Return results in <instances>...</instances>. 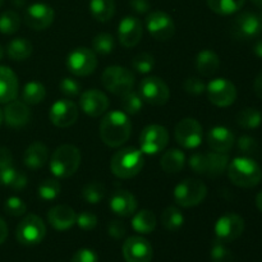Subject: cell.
Listing matches in <instances>:
<instances>
[{"mask_svg":"<svg viewBox=\"0 0 262 262\" xmlns=\"http://www.w3.org/2000/svg\"><path fill=\"white\" fill-rule=\"evenodd\" d=\"M132 124L128 114L120 110L110 112L100 123V137L109 147H119L128 141Z\"/></svg>","mask_w":262,"mask_h":262,"instance_id":"obj_1","label":"cell"},{"mask_svg":"<svg viewBox=\"0 0 262 262\" xmlns=\"http://www.w3.org/2000/svg\"><path fill=\"white\" fill-rule=\"evenodd\" d=\"M227 170L232 183L241 188H253L262 179L261 166L247 156L235 158L229 163Z\"/></svg>","mask_w":262,"mask_h":262,"instance_id":"obj_2","label":"cell"},{"mask_svg":"<svg viewBox=\"0 0 262 262\" xmlns=\"http://www.w3.org/2000/svg\"><path fill=\"white\" fill-rule=\"evenodd\" d=\"M81 151L73 145H61L50 158V171L56 178H69L78 170L81 165Z\"/></svg>","mask_w":262,"mask_h":262,"instance_id":"obj_3","label":"cell"},{"mask_svg":"<svg viewBox=\"0 0 262 262\" xmlns=\"http://www.w3.org/2000/svg\"><path fill=\"white\" fill-rule=\"evenodd\" d=\"M143 154L135 147H125L113 155L110 169L119 179H129L137 176L143 168Z\"/></svg>","mask_w":262,"mask_h":262,"instance_id":"obj_4","label":"cell"},{"mask_svg":"<svg viewBox=\"0 0 262 262\" xmlns=\"http://www.w3.org/2000/svg\"><path fill=\"white\" fill-rule=\"evenodd\" d=\"M207 194L204 182L199 179L187 178L182 181L174 189V200L182 207H193L201 204Z\"/></svg>","mask_w":262,"mask_h":262,"instance_id":"obj_5","label":"cell"},{"mask_svg":"<svg viewBox=\"0 0 262 262\" xmlns=\"http://www.w3.org/2000/svg\"><path fill=\"white\" fill-rule=\"evenodd\" d=\"M46 235L45 223L40 216L28 214L20 220L15 229L17 241L23 246H36L43 241Z\"/></svg>","mask_w":262,"mask_h":262,"instance_id":"obj_6","label":"cell"},{"mask_svg":"<svg viewBox=\"0 0 262 262\" xmlns=\"http://www.w3.org/2000/svg\"><path fill=\"white\" fill-rule=\"evenodd\" d=\"M101 82L105 89L114 95L125 94L135 86V74L124 67H107L101 76Z\"/></svg>","mask_w":262,"mask_h":262,"instance_id":"obj_7","label":"cell"},{"mask_svg":"<svg viewBox=\"0 0 262 262\" xmlns=\"http://www.w3.org/2000/svg\"><path fill=\"white\" fill-rule=\"evenodd\" d=\"M66 64L72 74L78 77H86L94 73L96 69V54L91 49L77 48L68 54Z\"/></svg>","mask_w":262,"mask_h":262,"instance_id":"obj_8","label":"cell"},{"mask_svg":"<svg viewBox=\"0 0 262 262\" xmlns=\"http://www.w3.org/2000/svg\"><path fill=\"white\" fill-rule=\"evenodd\" d=\"M138 94L142 97L143 102L160 106L168 102L170 91L165 82L159 77H146L141 81Z\"/></svg>","mask_w":262,"mask_h":262,"instance_id":"obj_9","label":"cell"},{"mask_svg":"<svg viewBox=\"0 0 262 262\" xmlns=\"http://www.w3.org/2000/svg\"><path fill=\"white\" fill-rule=\"evenodd\" d=\"M169 132L165 127L151 124L143 128L140 136L141 151L147 155H156L168 146Z\"/></svg>","mask_w":262,"mask_h":262,"instance_id":"obj_10","label":"cell"},{"mask_svg":"<svg viewBox=\"0 0 262 262\" xmlns=\"http://www.w3.org/2000/svg\"><path fill=\"white\" fill-rule=\"evenodd\" d=\"M174 136L178 145H181L182 147L189 150L197 148L202 143V136H204L202 125L193 118H186L176 125Z\"/></svg>","mask_w":262,"mask_h":262,"instance_id":"obj_11","label":"cell"},{"mask_svg":"<svg viewBox=\"0 0 262 262\" xmlns=\"http://www.w3.org/2000/svg\"><path fill=\"white\" fill-rule=\"evenodd\" d=\"M245 232V220L234 212H229L219 217L215 224L216 239L223 243H229L238 239Z\"/></svg>","mask_w":262,"mask_h":262,"instance_id":"obj_12","label":"cell"},{"mask_svg":"<svg viewBox=\"0 0 262 262\" xmlns=\"http://www.w3.org/2000/svg\"><path fill=\"white\" fill-rule=\"evenodd\" d=\"M207 97L210 101L219 107H227L234 104L237 99V89L229 79H212L206 87Z\"/></svg>","mask_w":262,"mask_h":262,"instance_id":"obj_13","label":"cell"},{"mask_svg":"<svg viewBox=\"0 0 262 262\" xmlns=\"http://www.w3.org/2000/svg\"><path fill=\"white\" fill-rule=\"evenodd\" d=\"M146 28L148 33L158 41H168L176 33L174 20L168 13L155 10L146 18Z\"/></svg>","mask_w":262,"mask_h":262,"instance_id":"obj_14","label":"cell"},{"mask_svg":"<svg viewBox=\"0 0 262 262\" xmlns=\"http://www.w3.org/2000/svg\"><path fill=\"white\" fill-rule=\"evenodd\" d=\"M262 32L260 15L252 12H243L235 17L232 25V33L237 40H252Z\"/></svg>","mask_w":262,"mask_h":262,"instance_id":"obj_15","label":"cell"},{"mask_svg":"<svg viewBox=\"0 0 262 262\" xmlns=\"http://www.w3.org/2000/svg\"><path fill=\"white\" fill-rule=\"evenodd\" d=\"M123 256L127 262H151L154 256L152 246L143 237L133 235L123 245Z\"/></svg>","mask_w":262,"mask_h":262,"instance_id":"obj_16","label":"cell"},{"mask_svg":"<svg viewBox=\"0 0 262 262\" xmlns=\"http://www.w3.org/2000/svg\"><path fill=\"white\" fill-rule=\"evenodd\" d=\"M55 18V12L45 3L31 4L25 12V23L32 30H45L50 27Z\"/></svg>","mask_w":262,"mask_h":262,"instance_id":"obj_17","label":"cell"},{"mask_svg":"<svg viewBox=\"0 0 262 262\" xmlns=\"http://www.w3.org/2000/svg\"><path fill=\"white\" fill-rule=\"evenodd\" d=\"M51 123L59 128L73 125L78 119V106L68 99H61L54 102L49 113Z\"/></svg>","mask_w":262,"mask_h":262,"instance_id":"obj_18","label":"cell"},{"mask_svg":"<svg viewBox=\"0 0 262 262\" xmlns=\"http://www.w3.org/2000/svg\"><path fill=\"white\" fill-rule=\"evenodd\" d=\"M79 106L84 114L96 118L106 113V110L109 109V99L104 92L99 90H87L81 95Z\"/></svg>","mask_w":262,"mask_h":262,"instance_id":"obj_19","label":"cell"},{"mask_svg":"<svg viewBox=\"0 0 262 262\" xmlns=\"http://www.w3.org/2000/svg\"><path fill=\"white\" fill-rule=\"evenodd\" d=\"M143 27L138 18L127 15L118 26V38L124 48H135L142 38Z\"/></svg>","mask_w":262,"mask_h":262,"instance_id":"obj_20","label":"cell"},{"mask_svg":"<svg viewBox=\"0 0 262 262\" xmlns=\"http://www.w3.org/2000/svg\"><path fill=\"white\" fill-rule=\"evenodd\" d=\"M109 207L115 215L120 217H129L137 211V200L130 192L119 189L112 194Z\"/></svg>","mask_w":262,"mask_h":262,"instance_id":"obj_21","label":"cell"},{"mask_svg":"<svg viewBox=\"0 0 262 262\" xmlns=\"http://www.w3.org/2000/svg\"><path fill=\"white\" fill-rule=\"evenodd\" d=\"M77 214L68 205H56L48 212L49 224L59 232L68 230L76 224Z\"/></svg>","mask_w":262,"mask_h":262,"instance_id":"obj_22","label":"cell"},{"mask_svg":"<svg viewBox=\"0 0 262 262\" xmlns=\"http://www.w3.org/2000/svg\"><path fill=\"white\" fill-rule=\"evenodd\" d=\"M3 117H4L7 125L12 128H20L25 127L30 122L31 110L28 109L27 104L25 102L13 100L7 104L4 112H3Z\"/></svg>","mask_w":262,"mask_h":262,"instance_id":"obj_23","label":"cell"},{"mask_svg":"<svg viewBox=\"0 0 262 262\" xmlns=\"http://www.w3.org/2000/svg\"><path fill=\"white\" fill-rule=\"evenodd\" d=\"M234 133L229 128L222 127V125L211 128L207 135V143H209L210 148L216 152L228 154L234 146Z\"/></svg>","mask_w":262,"mask_h":262,"instance_id":"obj_24","label":"cell"},{"mask_svg":"<svg viewBox=\"0 0 262 262\" xmlns=\"http://www.w3.org/2000/svg\"><path fill=\"white\" fill-rule=\"evenodd\" d=\"M18 94V78L9 67L0 66V104L15 100Z\"/></svg>","mask_w":262,"mask_h":262,"instance_id":"obj_25","label":"cell"},{"mask_svg":"<svg viewBox=\"0 0 262 262\" xmlns=\"http://www.w3.org/2000/svg\"><path fill=\"white\" fill-rule=\"evenodd\" d=\"M49 160V150L42 142H33L26 148L23 155V163L28 169L37 170L41 169Z\"/></svg>","mask_w":262,"mask_h":262,"instance_id":"obj_26","label":"cell"},{"mask_svg":"<svg viewBox=\"0 0 262 262\" xmlns=\"http://www.w3.org/2000/svg\"><path fill=\"white\" fill-rule=\"evenodd\" d=\"M220 67V59L215 51L202 50L196 58V68L199 73L204 77H211L217 72Z\"/></svg>","mask_w":262,"mask_h":262,"instance_id":"obj_27","label":"cell"},{"mask_svg":"<svg viewBox=\"0 0 262 262\" xmlns=\"http://www.w3.org/2000/svg\"><path fill=\"white\" fill-rule=\"evenodd\" d=\"M184 164H186V155L178 148L165 151L161 156V169L168 174L179 173L183 169Z\"/></svg>","mask_w":262,"mask_h":262,"instance_id":"obj_28","label":"cell"},{"mask_svg":"<svg viewBox=\"0 0 262 262\" xmlns=\"http://www.w3.org/2000/svg\"><path fill=\"white\" fill-rule=\"evenodd\" d=\"M229 165V156L224 152H212L206 154V176L209 177H220Z\"/></svg>","mask_w":262,"mask_h":262,"instance_id":"obj_29","label":"cell"},{"mask_svg":"<svg viewBox=\"0 0 262 262\" xmlns=\"http://www.w3.org/2000/svg\"><path fill=\"white\" fill-rule=\"evenodd\" d=\"M90 12L97 22H109L115 14L114 0H90Z\"/></svg>","mask_w":262,"mask_h":262,"instance_id":"obj_30","label":"cell"},{"mask_svg":"<svg viewBox=\"0 0 262 262\" xmlns=\"http://www.w3.org/2000/svg\"><path fill=\"white\" fill-rule=\"evenodd\" d=\"M32 43L25 37H17L13 38L7 46V53L12 60L15 61H22L30 58L32 54Z\"/></svg>","mask_w":262,"mask_h":262,"instance_id":"obj_31","label":"cell"},{"mask_svg":"<svg viewBox=\"0 0 262 262\" xmlns=\"http://www.w3.org/2000/svg\"><path fill=\"white\" fill-rule=\"evenodd\" d=\"M27 177L25 173L17 170L13 166L0 169V184L12 189H22L27 184Z\"/></svg>","mask_w":262,"mask_h":262,"instance_id":"obj_32","label":"cell"},{"mask_svg":"<svg viewBox=\"0 0 262 262\" xmlns=\"http://www.w3.org/2000/svg\"><path fill=\"white\" fill-rule=\"evenodd\" d=\"M133 229L141 234H148L156 228V216L150 210H141L133 216Z\"/></svg>","mask_w":262,"mask_h":262,"instance_id":"obj_33","label":"cell"},{"mask_svg":"<svg viewBox=\"0 0 262 262\" xmlns=\"http://www.w3.org/2000/svg\"><path fill=\"white\" fill-rule=\"evenodd\" d=\"M46 96V90L40 82H28L25 84L22 91V100L27 105H37L43 101Z\"/></svg>","mask_w":262,"mask_h":262,"instance_id":"obj_34","label":"cell"},{"mask_svg":"<svg viewBox=\"0 0 262 262\" xmlns=\"http://www.w3.org/2000/svg\"><path fill=\"white\" fill-rule=\"evenodd\" d=\"M161 224L169 232H177L183 227L184 216L181 210L174 206H169L161 214Z\"/></svg>","mask_w":262,"mask_h":262,"instance_id":"obj_35","label":"cell"},{"mask_svg":"<svg viewBox=\"0 0 262 262\" xmlns=\"http://www.w3.org/2000/svg\"><path fill=\"white\" fill-rule=\"evenodd\" d=\"M246 0H207V5L219 15H230L243 7Z\"/></svg>","mask_w":262,"mask_h":262,"instance_id":"obj_36","label":"cell"},{"mask_svg":"<svg viewBox=\"0 0 262 262\" xmlns=\"http://www.w3.org/2000/svg\"><path fill=\"white\" fill-rule=\"evenodd\" d=\"M262 122V114L255 107H246L241 110L237 115V123L245 129H256L260 127Z\"/></svg>","mask_w":262,"mask_h":262,"instance_id":"obj_37","label":"cell"},{"mask_svg":"<svg viewBox=\"0 0 262 262\" xmlns=\"http://www.w3.org/2000/svg\"><path fill=\"white\" fill-rule=\"evenodd\" d=\"M105 193H106V188L105 184L101 182H90L82 189V196L86 200V202L91 205H96L104 200Z\"/></svg>","mask_w":262,"mask_h":262,"instance_id":"obj_38","label":"cell"},{"mask_svg":"<svg viewBox=\"0 0 262 262\" xmlns=\"http://www.w3.org/2000/svg\"><path fill=\"white\" fill-rule=\"evenodd\" d=\"M20 27V17L14 10H5L0 14V32L13 35Z\"/></svg>","mask_w":262,"mask_h":262,"instance_id":"obj_39","label":"cell"},{"mask_svg":"<svg viewBox=\"0 0 262 262\" xmlns=\"http://www.w3.org/2000/svg\"><path fill=\"white\" fill-rule=\"evenodd\" d=\"M122 107L125 114L135 115L143 107V100L138 92L129 90L122 95Z\"/></svg>","mask_w":262,"mask_h":262,"instance_id":"obj_40","label":"cell"},{"mask_svg":"<svg viewBox=\"0 0 262 262\" xmlns=\"http://www.w3.org/2000/svg\"><path fill=\"white\" fill-rule=\"evenodd\" d=\"M61 187L56 179H45L37 187V194L43 201H53L60 194Z\"/></svg>","mask_w":262,"mask_h":262,"instance_id":"obj_41","label":"cell"},{"mask_svg":"<svg viewBox=\"0 0 262 262\" xmlns=\"http://www.w3.org/2000/svg\"><path fill=\"white\" fill-rule=\"evenodd\" d=\"M114 37L110 33H99L92 40V50L95 54L107 55L114 50Z\"/></svg>","mask_w":262,"mask_h":262,"instance_id":"obj_42","label":"cell"},{"mask_svg":"<svg viewBox=\"0 0 262 262\" xmlns=\"http://www.w3.org/2000/svg\"><path fill=\"white\" fill-rule=\"evenodd\" d=\"M212 262H234V255L232 251L225 246V243L220 241H215L210 251Z\"/></svg>","mask_w":262,"mask_h":262,"instance_id":"obj_43","label":"cell"},{"mask_svg":"<svg viewBox=\"0 0 262 262\" xmlns=\"http://www.w3.org/2000/svg\"><path fill=\"white\" fill-rule=\"evenodd\" d=\"M155 67L154 56L148 53H140L133 58L132 68L141 74H147Z\"/></svg>","mask_w":262,"mask_h":262,"instance_id":"obj_44","label":"cell"},{"mask_svg":"<svg viewBox=\"0 0 262 262\" xmlns=\"http://www.w3.org/2000/svg\"><path fill=\"white\" fill-rule=\"evenodd\" d=\"M4 211L10 216H22L27 211V206L22 199L13 196L5 201Z\"/></svg>","mask_w":262,"mask_h":262,"instance_id":"obj_45","label":"cell"},{"mask_svg":"<svg viewBox=\"0 0 262 262\" xmlns=\"http://www.w3.org/2000/svg\"><path fill=\"white\" fill-rule=\"evenodd\" d=\"M59 89L63 92L66 96L68 97H76L81 94V83L78 81H76L74 78H69V77H66L60 81L59 83Z\"/></svg>","mask_w":262,"mask_h":262,"instance_id":"obj_46","label":"cell"},{"mask_svg":"<svg viewBox=\"0 0 262 262\" xmlns=\"http://www.w3.org/2000/svg\"><path fill=\"white\" fill-rule=\"evenodd\" d=\"M76 224L81 228L82 230H92L97 225V216L90 211H82L81 214L77 215Z\"/></svg>","mask_w":262,"mask_h":262,"instance_id":"obj_47","label":"cell"},{"mask_svg":"<svg viewBox=\"0 0 262 262\" xmlns=\"http://www.w3.org/2000/svg\"><path fill=\"white\" fill-rule=\"evenodd\" d=\"M238 148H239V151L243 155H253V154H256L258 151V143L251 136H242L238 140Z\"/></svg>","mask_w":262,"mask_h":262,"instance_id":"obj_48","label":"cell"},{"mask_svg":"<svg viewBox=\"0 0 262 262\" xmlns=\"http://www.w3.org/2000/svg\"><path fill=\"white\" fill-rule=\"evenodd\" d=\"M183 89L189 95H201L206 90V84L199 77H188L183 82Z\"/></svg>","mask_w":262,"mask_h":262,"instance_id":"obj_49","label":"cell"},{"mask_svg":"<svg viewBox=\"0 0 262 262\" xmlns=\"http://www.w3.org/2000/svg\"><path fill=\"white\" fill-rule=\"evenodd\" d=\"M188 165L196 174H206V154L194 152L189 158Z\"/></svg>","mask_w":262,"mask_h":262,"instance_id":"obj_50","label":"cell"},{"mask_svg":"<svg viewBox=\"0 0 262 262\" xmlns=\"http://www.w3.org/2000/svg\"><path fill=\"white\" fill-rule=\"evenodd\" d=\"M107 233L114 239H122L127 233V228H125L124 223L120 220H112L107 225Z\"/></svg>","mask_w":262,"mask_h":262,"instance_id":"obj_51","label":"cell"},{"mask_svg":"<svg viewBox=\"0 0 262 262\" xmlns=\"http://www.w3.org/2000/svg\"><path fill=\"white\" fill-rule=\"evenodd\" d=\"M72 262H99V257L95 251L90 248H82L74 253Z\"/></svg>","mask_w":262,"mask_h":262,"instance_id":"obj_52","label":"cell"},{"mask_svg":"<svg viewBox=\"0 0 262 262\" xmlns=\"http://www.w3.org/2000/svg\"><path fill=\"white\" fill-rule=\"evenodd\" d=\"M129 5L132 10H135L138 14H145L151 9L148 0H129Z\"/></svg>","mask_w":262,"mask_h":262,"instance_id":"obj_53","label":"cell"},{"mask_svg":"<svg viewBox=\"0 0 262 262\" xmlns=\"http://www.w3.org/2000/svg\"><path fill=\"white\" fill-rule=\"evenodd\" d=\"M13 166V155L9 148L0 147V169Z\"/></svg>","mask_w":262,"mask_h":262,"instance_id":"obj_54","label":"cell"},{"mask_svg":"<svg viewBox=\"0 0 262 262\" xmlns=\"http://www.w3.org/2000/svg\"><path fill=\"white\" fill-rule=\"evenodd\" d=\"M8 238V227L7 223L4 222L3 217H0V245L5 242V239Z\"/></svg>","mask_w":262,"mask_h":262,"instance_id":"obj_55","label":"cell"},{"mask_svg":"<svg viewBox=\"0 0 262 262\" xmlns=\"http://www.w3.org/2000/svg\"><path fill=\"white\" fill-rule=\"evenodd\" d=\"M253 89H255L256 95H257L260 99H262V72L257 74L255 79V83H253Z\"/></svg>","mask_w":262,"mask_h":262,"instance_id":"obj_56","label":"cell"},{"mask_svg":"<svg viewBox=\"0 0 262 262\" xmlns=\"http://www.w3.org/2000/svg\"><path fill=\"white\" fill-rule=\"evenodd\" d=\"M253 53H255V55L257 58L262 59V38L255 43V46H253Z\"/></svg>","mask_w":262,"mask_h":262,"instance_id":"obj_57","label":"cell"},{"mask_svg":"<svg viewBox=\"0 0 262 262\" xmlns=\"http://www.w3.org/2000/svg\"><path fill=\"white\" fill-rule=\"evenodd\" d=\"M256 206L262 212V191L258 192V194L256 196Z\"/></svg>","mask_w":262,"mask_h":262,"instance_id":"obj_58","label":"cell"},{"mask_svg":"<svg viewBox=\"0 0 262 262\" xmlns=\"http://www.w3.org/2000/svg\"><path fill=\"white\" fill-rule=\"evenodd\" d=\"M251 2H252L253 4L256 5V7L260 8V9H262V0H251Z\"/></svg>","mask_w":262,"mask_h":262,"instance_id":"obj_59","label":"cell"},{"mask_svg":"<svg viewBox=\"0 0 262 262\" xmlns=\"http://www.w3.org/2000/svg\"><path fill=\"white\" fill-rule=\"evenodd\" d=\"M13 4L14 5H18V7H22L23 3H25V0H12Z\"/></svg>","mask_w":262,"mask_h":262,"instance_id":"obj_60","label":"cell"},{"mask_svg":"<svg viewBox=\"0 0 262 262\" xmlns=\"http://www.w3.org/2000/svg\"><path fill=\"white\" fill-rule=\"evenodd\" d=\"M4 54H5L4 48H3V46L0 45V60H2V59H3V56H4Z\"/></svg>","mask_w":262,"mask_h":262,"instance_id":"obj_61","label":"cell"},{"mask_svg":"<svg viewBox=\"0 0 262 262\" xmlns=\"http://www.w3.org/2000/svg\"><path fill=\"white\" fill-rule=\"evenodd\" d=\"M3 120H4V117H3V110L0 109V125H2Z\"/></svg>","mask_w":262,"mask_h":262,"instance_id":"obj_62","label":"cell"},{"mask_svg":"<svg viewBox=\"0 0 262 262\" xmlns=\"http://www.w3.org/2000/svg\"><path fill=\"white\" fill-rule=\"evenodd\" d=\"M3 3H4V0H0V8H2V5H3Z\"/></svg>","mask_w":262,"mask_h":262,"instance_id":"obj_63","label":"cell"},{"mask_svg":"<svg viewBox=\"0 0 262 262\" xmlns=\"http://www.w3.org/2000/svg\"><path fill=\"white\" fill-rule=\"evenodd\" d=\"M260 18H261V20H262V9H261V13H260Z\"/></svg>","mask_w":262,"mask_h":262,"instance_id":"obj_64","label":"cell"}]
</instances>
